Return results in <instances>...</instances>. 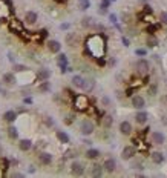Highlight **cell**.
<instances>
[{
  "mask_svg": "<svg viewBox=\"0 0 167 178\" xmlns=\"http://www.w3.org/2000/svg\"><path fill=\"white\" fill-rule=\"evenodd\" d=\"M120 132L123 135H130L132 134V124L129 121H121L120 123Z\"/></svg>",
  "mask_w": 167,
  "mask_h": 178,
  "instance_id": "obj_14",
  "label": "cell"
},
{
  "mask_svg": "<svg viewBox=\"0 0 167 178\" xmlns=\"http://www.w3.org/2000/svg\"><path fill=\"white\" fill-rule=\"evenodd\" d=\"M37 78H39V81H48V80L51 78V71L46 69V68L39 69V72H37Z\"/></svg>",
  "mask_w": 167,
  "mask_h": 178,
  "instance_id": "obj_9",
  "label": "cell"
},
{
  "mask_svg": "<svg viewBox=\"0 0 167 178\" xmlns=\"http://www.w3.org/2000/svg\"><path fill=\"white\" fill-rule=\"evenodd\" d=\"M121 40H123V43H124V46H129V40H127L126 37H123Z\"/></svg>",
  "mask_w": 167,
  "mask_h": 178,
  "instance_id": "obj_48",
  "label": "cell"
},
{
  "mask_svg": "<svg viewBox=\"0 0 167 178\" xmlns=\"http://www.w3.org/2000/svg\"><path fill=\"white\" fill-rule=\"evenodd\" d=\"M86 157H87L89 160H97V158L100 157V150H98V149H87Z\"/></svg>",
  "mask_w": 167,
  "mask_h": 178,
  "instance_id": "obj_26",
  "label": "cell"
},
{
  "mask_svg": "<svg viewBox=\"0 0 167 178\" xmlns=\"http://www.w3.org/2000/svg\"><path fill=\"white\" fill-rule=\"evenodd\" d=\"M101 5H103V6H106V8H109V5H110V0H101Z\"/></svg>",
  "mask_w": 167,
  "mask_h": 178,
  "instance_id": "obj_43",
  "label": "cell"
},
{
  "mask_svg": "<svg viewBox=\"0 0 167 178\" xmlns=\"http://www.w3.org/2000/svg\"><path fill=\"white\" fill-rule=\"evenodd\" d=\"M26 69H28V68H26L25 65H16V63H14V71H16V72H25Z\"/></svg>",
  "mask_w": 167,
  "mask_h": 178,
  "instance_id": "obj_34",
  "label": "cell"
},
{
  "mask_svg": "<svg viewBox=\"0 0 167 178\" xmlns=\"http://www.w3.org/2000/svg\"><path fill=\"white\" fill-rule=\"evenodd\" d=\"M74 120H75V115H74V114H68V115L65 117V120H63V121H65V124H66V126H69V124H72V123H74Z\"/></svg>",
  "mask_w": 167,
  "mask_h": 178,
  "instance_id": "obj_33",
  "label": "cell"
},
{
  "mask_svg": "<svg viewBox=\"0 0 167 178\" xmlns=\"http://www.w3.org/2000/svg\"><path fill=\"white\" fill-rule=\"evenodd\" d=\"M112 123H113V118H112V115H104L103 118H101V126L103 128H106V129H109L110 126H112Z\"/></svg>",
  "mask_w": 167,
  "mask_h": 178,
  "instance_id": "obj_24",
  "label": "cell"
},
{
  "mask_svg": "<svg viewBox=\"0 0 167 178\" xmlns=\"http://www.w3.org/2000/svg\"><path fill=\"white\" fill-rule=\"evenodd\" d=\"M103 170H104V167H103L101 164H94V166L91 167L92 176H97V178H100V176L103 175Z\"/></svg>",
  "mask_w": 167,
  "mask_h": 178,
  "instance_id": "obj_18",
  "label": "cell"
},
{
  "mask_svg": "<svg viewBox=\"0 0 167 178\" xmlns=\"http://www.w3.org/2000/svg\"><path fill=\"white\" fill-rule=\"evenodd\" d=\"M57 138H58V141L60 143H63V144H68L69 143V135L66 134V132H63V131H57Z\"/></svg>",
  "mask_w": 167,
  "mask_h": 178,
  "instance_id": "obj_25",
  "label": "cell"
},
{
  "mask_svg": "<svg viewBox=\"0 0 167 178\" xmlns=\"http://www.w3.org/2000/svg\"><path fill=\"white\" fill-rule=\"evenodd\" d=\"M132 106L135 109H143L146 106V100L141 97V95H133L132 97Z\"/></svg>",
  "mask_w": 167,
  "mask_h": 178,
  "instance_id": "obj_7",
  "label": "cell"
},
{
  "mask_svg": "<svg viewBox=\"0 0 167 178\" xmlns=\"http://www.w3.org/2000/svg\"><path fill=\"white\" fill-rule=\"evenodd\" d=\"M29 172L34 173V172H35V167H34V166H29Z\"/></svg>",
  "mask_w": 167,
  "mask_h": 178,
  "instance_id": "obj_49",
  "label": "cell"
},
{
  "mask_svg": "<svg viewBox=\"0 0 167 178\" xmlns=\"http://www.w3.org/2000/svg\"><path fill=\"white\" fill-rule=\"evenodd\" d=\"M149 92H150V95H155V94H156V84H153V86H150V89H149Z\"/></svg>",
  "mask_w": 167,
  "mask_h": 178,
  "instance_id": "obj_39",
  "label": "cell"
},
{
  "mask_svg": "<svg viewBox=\"0 0 167 178\" xmlns=\"http://www.w3.org/2000/svg\"><path fill=\"white\" fill-rule=\"evenodd\" d=\"M78 8L81 11H86V9L91 8V2H89V0H78Z\"/></svg>",
  "mask_w": 167,
  "mask_h": 178,
  "instance_id": "obj_30",
  "label": "cell"
},
{
  "mask_svg": "<svg viewBox=\"0 0 167 178\" xmlns=\"http://www.w3.org/2000/svg\"><path fill=\"white\" fill-rule=\"evenodd\" d=\"M46 124H48V126H52V124H54V121H52L49 117H46Z\"/></svg>",
  "mask_w": 167,
  "mask_h": 178,
  "instance_id": "obj_45",
  "label": "cell"
},
{
  "mask_svg": "<svg viewBox=\"0 0 167 178\" xmlns=\"http://www.w3.org/2000/svg\"><path fill=\"white\" fill-rule=\"evenodd\" d=\"M110 2H115V0H110Z\"/></svg>",
  "mask_w": 167,
  "mask_h": 178,
  "instance_id": "obj_54",
  "label": "cell"
},
{
  "mask_svg": "<svg viewBox=\"0 0 167 178\" xmlns=\"http://www.w3.org/2000/svg\"><path fill=\"white\" fill-rule=\"evenodd\" d=\"M156 28H158V26H150V28H147V32H153Z\"/></svg>",
  "mask_w": 167,
  "mask_h": 178,
  "instance_id": "obj_47",
  "label": "cell"
},
{
  "mask_svg": "<svg viewBox=\"0 0 167 178\" xmlns=\"http://www.w3.org/2000/svg\"><path fill=\"white\" fill-rule=\"evenodd\" d=\"M8 135H9L11 140H17V138H19V131H17L14 126H9V128H8Z\"/></svg>",
  "mask_w": 167,
  "mask_h": 178,
  "instance_id": "obj_29",
  "label": "cell"
},
{
  "mask_svg": "<svg viewBox=\"0 0 167 178\" xmlns=\"http://www.w3.org/2000/svg\"><path fill=\"white\" fill-rule=\"evenodd\" d=\"M23 103H25V105H31V103H32V98H31V97H25V98H23Z\"/></svg>",
  "mask_w": 167,
  "mask_h": 178,
  "instance_id": "obj_42",
  "label": "cell"
},
{
  "mask_svg": "<svg viewBox=\"0 0 167 178\" xmlns=\"http://www.w3.org/2000/svg\"><path fill=\"white\" fill-rule=\"evenodd\" d=\"M152 143H155V144H162V143H164V135H162L161 132H158V131L152 132Z\"/></svg>",
  "mask_w": 167,
  "mask_h": 178,
  "instance_id": "obj_19",
  "label": "cell"
},
{
  "mask_svg": "<svg viewBox=\"0 0 167 178\" xmlns=\"http://www.w3.org/2000/svg\"><path fill=\"white\" fill-rule=\"evenodd\" d=\"M0 26H2V19H0Z\"/></svg>",
  "mask_w": 167,
  "mask_h": 178,
  "instance_id": "obj_53",
  "label": "cell"
},
{
  "mask_svg": "<svg viewBox=\"0 0 167 178\" xmlns=\"http://www.w3.org/2000/svg\"><path fill=\"white\" fill-rule=\"evenodd\" d=\"M135 155H136L135 146H126V147L123 149V152H121V158H123V160H132Z\"/></svg>",
  "mask_w": 167,
  "mask_h": 178,
  "instance_id": "obj_4",
  "label": "cell"
},
{
  "mask_svg": "<svg viewBox=\"0 0 167 178\" xmlns=\"http://www.w3.org/2000/svg\"><path fill=\"white\" fill-rule=\"evenodd\" d=\"M150 158H152V161L155 163V164H161L164 160H165V157H164V154H161V152H152V155H150Z\"/></svg>",
  "mask_w": 167,
  "mask_h": 178,
  "instance_id": "obj_17",
  "label": "cell"
},
{
  "mask_svg": "<svg viewBox=\"0 0 167 178\" xmlns=\"http://www.w3.org/2000/svg\"><path fill=\"white\" fill-rule=\"evenodd\" d=\"M0 155H2V146H0Z\"/></svg>",
  "mask_w": 167,
  "mask_h": 178,
  "instance_id": "obj_51",
  "label": "cell"
},
{
  "mask_svg": "<svg viewBox=\"0 0 167 178\" xmlns=\"http://www.w3.org/2000/svg\"><path fill=\"white\" fill-rule=\"evenodd\" d=\"M103 167H104V170H106V172L112 173V172H113V170L117 169V161H115L113 158H107V160L104 161Z\"/></svg>",
  "mask_w": 167,
  "mask_h": 178,
  "instance_id": "obj_12",
  "label": "cell"
},
{
  "mask_svg": "<svg viewBox=\"0 0 167 178\" xmlns=\"http://www.w3.org/2000/svg\"><path fill=\"white\" fill-rule=\"evenodd\" d=\"M159 20H161V23L167 25V13H165V11H162V13L159 14Z\"/></svg>",
  "mask_w": 167,
  "mask_h": 178,
  "instance_id": "obj_35",
  "label": "cell"
},
{
  "mask_svg": "<svg viewBox=\"0 0 167 178\" xmlns=\"http://www.w3.org/2000/svg\"><path fill=\"white\" fill-rule=\"evenodd\" d=\"M162 102H167V97H165V98H162Z\"/></svg>",
  "mask_w": 167,
  "mask_h": 178,
  "instance_id": "obj_52",
  "label": "cell"
},
{
  "mask_svg": "<svg viewBox=\"0 0 167 178\" xmlns=\"http://www.w3.org/2000/svg\"><path fill=\"white\" fill-rule=\"evenodd\" d=\"M9 31H13V32H17V34H20V32H23V25L19 22V20H11L9 22Z\"/></svg>",
  "mask_w": 167,
  "mask_h": 178,
  "instance_id": "obj_11",
  "label": "cell"
},
{
  "mask_svg": "<svg viewBox=\"0 0 167 178\" xmlns=\"http://www.w3.org/2000/svg\"><path fill=\"white\" fill-rule=\"evenodd\" d=\"M95 86V80L94 78H84V84H83V91L91 92Z\"/></svg>",
  "mask_w": 167,
  "mask_h": 178,
  "instance_id": "obj_20",
  "label": "cell"
},
{
  "mask_svg": "<svg viewBox=\"0 0 167 178\" xmlns=\"http://www.w3.org/2000/svg\"><path fill=\"white\" fill-rule=\"evenodd\" d=\"M135 54L143 57V55H146V54H147V51H146V49H136V51H135Z\"/></svg>",
  "mask_w": 167,
  "mask_h": 178,
  "instance_id": "obj_38",
  "label": "cell"
},
{
  "mask_svg": "<svg viewBox=\"0 0 167 178\" xmlns=\"http://www.w3.org/2000/svg\"><path fill=\"white\" fill-rule=\"evenodd\" d=\"M80 131H81L83 135H91L95 131V124L91 120H83L81 124H80Z\"/></svg>",
  "mask_w": 167,
  "mask_h": 178,
  "instance_id": "obj_2",
  "label": "cell"
},
{
  "mask_svg": "<svg viewBox=\"0 0 167 178\" xmlns=\"http://www.w3.org/2000/svg\"><path fill=\"white\" fill-rule=\"evenodd\" d=\"M49 89H51L49 83L48 81H43V84L39 86V92H49Z\"/></svg>",
  "mask_w": 167,
  "mask_h": 178,
  "instance_id": "obj_32",
  "label": "cell"
},
{
  "mask_svg": "<svg viewBox=\"0 0 167 178\" xmlns=\"http://www.w3.org/2000/svg\"><path fill=\"white\" fill-rule=\"evenodd\" d=\"M35 22H37V13L28 11V13L25 14V23H26V25H34Z\"/></svg>",
  "mask_w": 167,
  "mask_h": 178,
  "instance_id": "obj_15",
  "label": "cell"
},
{
  "mask_svg": "<svg viewBox=\"0 0 167 178\" xmlns=\"http://www.w3.org/2000/svg\"><path fill=\"white\" fill-rule=\"evenodd\" d=\"M78 42H80V37H78L75 32H69V34L66 35V45H68V46H77Z\"/></svg>",
  "mask_w": 167,
  "mask_h": 178,
  "instance_id": "obj_8",
  "label": "cell"
},
{
  "mask_svg": "<svg viewBox=\"0 0 167 178\" xmlns=\"http://www.w3.org/2000/svg\"><path fill=\"white\" fill-rule=\"evenodd\" d=\"M71 172H72V175H75V176H81V175L84 173V166H83L81 163H78V161H74V163L71 164Z\"/></svg>",
  "mask_w": 167,
  "mask_h": 178,
  "instance_id": "obj_5",
  "label": "cell"
},
{
  "mask_svg": "<svg viewBox=\"0 0 167 178\" xmlns=\"http://www.w3.org/2000/svg\"><path fill=\"white\" fill-rule=\"evenodd\" d=\"M136 71H138L139 74H147V72H149V61L144 60V58L138 60V61H136Z\"/></svg>",
  "mask_w": 167,
  "mask_h": 178,
  "instance_id": "obj_6",
  "label": "cell"
},
{
  "mask_svg": "<svg viewBox=\"0 0 167 178\" xmlns=\"http://www.w3.org/2000/svg\"><path fill=\"white\" fill-rule=\"evenodd\" d=\"M60 29H61V31H66V29H69V23H61V25H60Z\"/></svg>",
  "mask_w": 167,
  "mask_h": 178,
  "instance_id": "obj_41",
  "label": "cell"
},
{
  "mask_svg": "<svg viewBox=\"0 0 167 178\" xmlns=\"http://www.w3.org/2000/svg\"><path fill=\"white\" fill-rule=\"evenodd\" d=\"M19 147H20V150L26 152V150H29V149L32 147V141H31V140H28V138H25V140H20V143H19Z\"/></svg>",
  "mask_w": 167,
  "mask_h": 178,
  "instance_id": "obj_22",
  "label": "cell"
},
{
  "mask_svg": "<svg viewBox=\"0 0 167 178\" xmlns=\"http://www.w3.org/2000/svg\"><path fill=\"white\" fill-rule=\"evenodd\" d=\"M132 167H135V169H143V163H141V161H133V163H132Z\"/></svg>",
  "mask_w": 167,
  "mask_h": 178,
  "instance_id": "obj_36",
  "label": "cell"
},
{
  "mask_svg": "<svg viewBox=\"0 0 167 178\" xmlns=\"http://www.w3.org/2000/svg\"><path fill=\"white\" fill-rule=\"evenodd\" d=\"M132 94H133V87H129L127 91H126V95H127V97H130Z\"/></svg>",
  "mask_w": 167,
  "mask_h": 178,
  "instance_id": "obj_44",
  "label": "cell"
},
{
  "mask_svg": "<svg viewBox=\"0 0 167 178\" xmlns=\"http://www.w3.org/2000/svg\"><path fill=\"white\" fill-rule=\"evenodd\" d=\"M87 106H89L87 97H84V95H77V97H75V108H77L78 111H84Z\"/></svg>",
  "mask_w": 167,
  "mask_h": 178,
  "instance_id": "obj_3",
  "label": "cell"
},
{
  "mask_svg": "<svg viewBox=\"0 0 167 178\" xmlns=\"http://www.w3.org/2000/svg\"><path fill=\"white\" fill-rule=\"evenodd\" d=\"M109 19H110V22H112V23H117V22H118V19H117V16H115V14H110V16H109Z\"/></svg>",
  "mask_w": 167,
  "mask_h": 178,
  "instance_id": "obj_40",
  "label": "cell"
},
{
  "mask_svg": "<svg viewBox=\"0 0 167 178\" xmlns=\"http://www.w3.org/2000/svg\"><path fill=\"white\" fill-rule=\"evenodd\" d=\"M98 14H101V16H103V14H107V8L101 5V6L98 8Z\"/></svg>",
  "mask_w": 167,
  "mask_h": 178,
  "instance_id": "obj_37",
  "label": "cell"
},
{
  "mask_svg": "<svg viewBox=\"0 0 167 178\" xmlns=\"http://www.w3.org/2000/svg\"><path fill=\"white\" fill-rule=\"evenodd\" d=\"M92 20H94L92 17H84V19L81 20V25H83L84 28H91V26L94 25V22H92Z\"/></svg>",
  "mask_w": 167,
  "mask_h": 178,
  "instance_id": "obj_31",
  "label": "cell"
},
{
  "mask_svg": "<svg viewBox=\"0 0 167 178\" xmlns=\"http://www.w3.org/2000/svg\"><path fill=\"white\" fill-rule=\"evenodd\" d=\"M48 49H49L51 52L57 54V52H60L61 45H60V42H57V40H49V42H48Z\"/></svg>",
  "mask_w": 167,
  "mask_h": 178,
  "instance_id": "obj_16",
  "label": "cell"
},
{
  "mask_svg": "<svg viewBox=\"0 0 167 178\" xmlns=\"http://www.w3.org/2000/svg\"><path fill=\"white\" fill-rule=\"evenodd\" d=\"M13 176H14V178H22V176H23V173H19V172H14V173H13Z\"/></svg>",
  "mask_w": 167,
  "mask_h": 178,
  "instance_id": "obj_46",
  "label": "cell"
},
{
  "mask_svg": "<svg viewBox=\"0 0 167 178\" xmlns=\"http://www.w3.org/2000/svg\"><path fill=\"white\" fill-rule=\"evenodd\" d=\"M71 81H72V84H74L75 87H80V89H83V84H84V78H83L81 75H74Z\"/></svg>",
  "mask_w": 167,
  "mask_h": 178,
  "instance_id": "obj_23",
  "label": "cell"
},
{
  "mask_svg": "<svg viewBox=\"0 0 167 178\" xmlns=\"http://www.w3.org/2000/svg\"><path fill=\"white\" fill-rule=\"evenodd\" d=\"M146 43H147L149 48H155V46H158V39L155 35H149L147 40H146Z\"/></svg>",
  "mask_w": 167,
  "mask_h": 178,
  "instance_id": "obj_28",
  "label": "cell"
},
{
  "mask_svg": "<svg viewBox=\"0 0 167 178\" xmlns=\"http://www.w3.org/2000/svg\"><path fill=\"white\" fill-rule=\"evenodd\" d=\"M16 118H17V112H14V111H6L3 114V120L8 121V123H14Z\"/></svg>",
  "mask_w": 167,
  "mask_h": 178,
  "instance_id": "obj_21",
  "label": "cell"
},
{
  "mask_svg": "<svg viewBox=\"0 0 167 178\" xmlns=\"http://www.w3.org/2000/svg\"><path fill=\"white\" fill-rule=\"evenodd\" d=\"M8 55H9V61H14V57H13V54H11V52H9V54H8Z\"/></svg>",
  "mask_w": 167,
  "mask_h": 178,
  "instance_id": "obj_50",
  "label": "cell"
},
{
  "mask_svg": "<svg viewBox=\"0 0 167 178\" xmlns=\"http://www.w3.org/2000/svg\"><path fill=\"white\" fill-rule=\"evenodd\" d=\"M147 118H149V114L144 112V111H139V112H136V115H135V121H136L138 124H146V123H147Z\"/></svg>",
  "mask_w": 167,
  "mask_h": 178,
  "instance_id": "obj_13",
  "label": "cell"
},
{
  "mask_svg": "<svg viewBox=\"0 0 167 178\" xmlns=\"http://www.w3.org/2000/svg\"><path fill=\"white\" fill-rule=\"evenodd\" d=\"M39 161H40V164H43V166H49V164L52 163V155H51L49 152H42V154L39 155Z\"/></svg>",
  "mask_w": 167,
  "mask_h": 178,
  "instance_id": "obj_10",
  "label": "cell"
},
{
  "mask_svg": "<svg viewBox=\"0 0 167 178\" xmlns=\"http://www.w3.org/2000/svg\"><path fill=\"white\" fill-rule=\"evenodd\" d=\"M87 49L94 57H101L104 54V40L100 35H92L87 40Z\"/></svg>",
  "mask_w": 167,
  "mask_h": 178,
  "instance_id": "obj_1",
  "label": "cell"
},
{
  "mask_svg": "<svg viewBox=\"0 0 167 178\" xmlns=\"http://www.w3.org/2000/svg\"><path fill=\"white\" fill-rule=\"evenodd\" d=\"M3 81H5L6 84H13V83H16V75H14L13 72H6V74L3 75Z\"/></svg>",
  "mask_w": 167,
  "mask_h": 178,
  "instance_id": "obj_27",
  "label": "cell"
}]
</instances>
